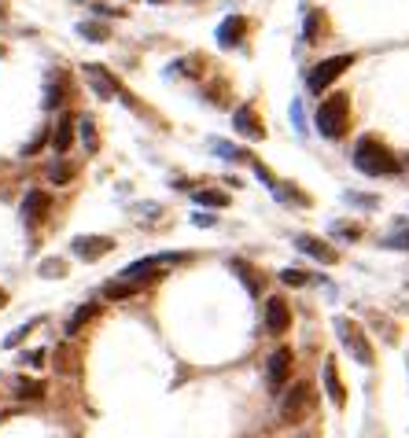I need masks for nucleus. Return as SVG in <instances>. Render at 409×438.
<instances>
[{
  "instance_id": "9",
  "label": "nucleus",
  "mask_w": 409,
  "mask_h": 438,
  "mask_svg": "<svg viewBox=\"0 0 409 438\" xmlns=\"http://www.w3.org/2000/svg\"><path fill=\"white\" fill-rule=\"evenodd\" d=\"M48 207H52L48 192H41V188H30V192H26V199H23V221H26V225H37V221H45Z\"/></svg>"
},
{
  "instance_id": "17",
  "label": "nucleus",
  "mask_w": 409,
  "mask_h": 438,
  "mask_svg": "<svg viewBox=\"0 0 409 438\" xmlns=\"http://www.w3.org/2000/svg\"><path fill=\"white\" fill-rule=\"evenodd\" d=\"M15 398H23V402L45 398V383H41V380H19L15 383Z\"/></svg>"
},
{
  "instance_id": "1",
  "label": "nucleus",
  "mask_w": 409,
  "mask_h": 438,
  "mask_svg": "<svg viewBox=\"0 0 409 438\" xmlns=\"http://www.w3.org/2000/svg\"><path fill=\"white\" fill-rule=\"evenodd\" d=\"M354 166L365 173V177H391V173H398L402 166H398V159L391 155V147L387 144H380L376 137H361L358 144H354Z\"/></svg>"
},
{
  "instance_id": "10",
  "label": "nucleus",
  "mask_w": 409,
  "mask_h": 438,
  "mask_svg": "<svg viewBox=\"0 0 409 438\" xmlns=\"http://www.w3.org/2000/svg\"><path fill=\"white\" fill-rule=\"evenodd\" d=\"M232 129L240 137H247V140H262L266 137V129H262V122H258L254 107H240V111L232 115Z\"/></svg>"
},
{
  "instance_id": "37",
  "label": "nucleus",
  "mask_w": 409,
  "mask_h": 438,
  "mask_svg": "<svg viewBox=\"0 0 409 438\" xmlns=\"http://www.w3.org/2000/svg\"><path fill=\"white\" fill-rule=\"evenodd\" d=\"M152 4H162V0H152Z\"/></svg>"
},
{
  "instance_id": "34",
  "label": "nucleus",
  "mask_w": 409,
  "mask_h": 438,
  "mask_svg": "<svg viewBox=\"0 0 409 438\" xmlns=\"http://www.w3.org/2000/svg\"><path fill=\"white\" fill-rule=\"evenodd\" d=\"M192 221H196V225H203V229H210L214 221H218V217H214V214H196V217H192Z\"/></svg>"
},
{
  "instance_id": "13",
  "label": "nucleus",
  "mask_w": 409,
  "mask_h": 438,
  "mask_svg": "<svg viewBox=\"0 0 409 438\" xmlns=\"http://www.w3.org/2000/svg\"><path fill=\"white\" fill-rule=\"evenodd\" d=\"M295 247L303 251V254H310V258H317V261H325V266H336V261H339V254L328 244L314 239V236H295Z\"/></svg>"
},
{
  "instance_id": "19",
  "label": "nucleus",
  "mask_w": 409,
  "mask_h": 438,
  "mask_svg": "<svg viewBox=\"0 0 409 438\" xmlns=\"http://www.w3.org/2000/svg\"><path fill=\"white\" fill-rule=\"evenodd\" d=\"M192 199H196L200 207H229V195H225V192H214V188L192 192Z\"/></svg>"
},
{
  "instance_id": "24",
  "label": "nucleus",
  "mask_w": 409,
  "mask_h": 438,
  "mask_svg": "<svg viewBox=\"0 0 409 438\" xmlns=\"http://www.w3.org/2000/svg\"><path fill=\"white\" fill-rule=\"evenodd\" d=\"M59 103H63V78H52V81H48V96H45V107H48V111H56Z\"/></svg>"
},
{
  "instance_id": "14",
  "label": "nucleus",
  "mask_w": 409,
  "mask_h": 438,
  "mask_svg": "<svg viewBox=\"0 0 409 438\" xmlns=\"http://www.w3.org/2000/svg\"><path fill=\"white\" fill-rule=\"evenodd\" d=\"M74 118L71 115H63L59 122H56V133H52V147H56V155H67L71 151V144H74Z\"/></svg>"
},
{
  "instance_id": "6",
  "label": "nucleus",
  "mask_w": 409,
  "mask_h": 438,
  "mask_svg": "<svg viewBox=\"0 0 409 438\" xmlns=\"http://www.w3.org/2000/svg\"><path fill=\"white\" fill-rule=\"evenodd\" d=\"M71 251L81 258V261H100L103 254H111L115 251V239L111 236H78Z\"/></svg>"
},
{
  "instance_id": "16",
  "label": "nucleus",
  "mask_w": 409,
  "mask_h": 438,
  "mask_svg": "<svg viewBox=\"0 0 409 438\" xmlns=\"http://www.w3.org/2000/svg\"><path fill=\"white\" fill-rule=\"evenodd\" d=\"M325 390H328V398H332V405H343V402H347V390H343V383H339V372H336V361H328V365H325Z\"/></svg>"
},
{
  "instance_id": "4",
  "label": "nucleus",
  "mask_w": 409,
  "mask_h": 438,
  "mask_svg": "<svg viewBox=\"0 0 409 438\" xmlns=\"http://www.w3.org/2000/svg\"><path fill=\"white\" fill-rule=\"evenodd\" d=\"M336 332H339L343 346L351 350V358H354L358 365H365V368L373 365V346H369V339H365V332H361V328H358L354 320H347V317H336Z\"/></svg>"
},
{
  "instance_id": "30",
  "label": "nucleus",
  "mask_w": 409,
  "mask_h": 438,
  "mask_svg": "<svg viewBox=\"0 0 409 438\" xmlns=\"http://www.w3.org/2000/svg\"><path fill=\"white\" fill-rule=\"evenodd\" d=\"M41 273H45V276H63V261H56V258L41 261Z\"/></svg>"
},
{
  "instance_id": "26",
  "label": "nucleus",
  "mask_w": 409,
  "mask_h": 438,
  "mask_svg": "<svg viewBox=\"0 0 409 438\" xmlns=\"http://www.w3.org/2000/svg\"><path fill=\"white\" fill-rule=\"evenodd\" d=\"M306 280H310V276H306L303 269H284V273H281V283H291V288H303Z\"/></svg>"
},
{
  "instance_id": "3",
  "label": "nucleus",
  "mask_w": 409,
  "mask_h": 438,
  "mask_svg": "<svg viewBox=\"0 0 409 438\" xmlns=\"http://www.w3.org/2000/svg\"><path fill=\"white\" fill-rule=\"evenodd\" d=\"M347 67H354V56H332V59H321L317 67L310 71V78H306L310 93H314V96H321V93H325L336 78L347 74Z\"/></svg>"
},
{
  "instance_id": "35",
  "label": "nucleus",
  "mask_w": 409,
  "mask_h": 438,
  "mask_svg": "<svg viewBox=\"0 0 409 438\" xmlns=\"http://www.w3.org/2000/svg\"><path fill=\"white\" fill-rule=\"evenodd\" d=\"M347 199H351V203H358V207H373L369 195H347Z\"/></svg>"
},
{
  "instance_id": "20",
  "label": "nucleus",
  "mask_w": 409,
  "mask_h": 438,
  "mask_svg": "<svg viewBox=\"0 0 409 438\" xmlns=\"http://www.w3.org/2000/svg\"><path fill=\"white\" fill-rule=\"evenodd\" d=\"M78 133H81V144H85V151H96L100 147V140H96V122L85 115V118H78Z\"/></svg>"
},
{
  "instance_id": "23",
  "label": "nucleus",
  "mask_w": 409,
  "mask_h": 438,
  "mask_svg": "<svg viewBox=\"0 0 409 438\" xmlns=\"http://www.w3.org/2000/svg\"><path fill=\"white\" fill-rule=\"evenodd\" d=\"M317 33H321V15H317V11H310V15H306V23H303V41H306V45H314Z\"/></svg>"
},
{
  "instance_id": "31",
  "label": "nucleus",
  "mask_w": 409,
  "mask_h": 438,
  "mask_svg": "<svg viewBox=\"0 0 409 438\" xmlns=\"http://www.w3.org/2000/svg\"><path fill=\"white\" fill-rule=\"evenodd\" d=\"M383 247H395V251H409V232H398V236H391Z\"/></svg>"
},
{
  "instance_id": "33",
  "label": "nucleus",
  "mask_w": 409,
  "mask_h": 438,
  "mask_svg": "<svg viewBox=\"0 0 409 438\" xmlns=\"http://www.w3.org/2000/svg\"><path fill=\"white\" fill-rule=\"evenodd\" d=\"M336 232H339V236H351V239H358V236H361V229H358V225H336Z\"/></svg>"
},
{
  "instance_id": "32",
  "label": "nucleus",
  "mask_w": 409,
  "mask_h": 438,
  "mask_svg": "<svg viewBox=\"0 0 409 438\" xmlns=\"http://www.w3.org/2000/svg\"><path fill=\"white\" fill-rule=\"evenodd\" d=\"M23 361L33 365V368H41V365H45V350H30V354H23Z\"/></svg>"
},
{
  "instance_id": "7",
  "label": "nucleus",
  "mask_w": 409,
  "mask_h": 438,
  "mask_svg": "<svg viewBox=\"0 0 409 438\" xmlns=\"http://www.w3.org/2000/svg\"><path fill=\"white\" fill-rule=\"evenodd\" d=\"M288 372H291V350L281 346L276 354L269 358V368H266V380H269V390L273 394H281L284 383H288Z\"/></svg>"
},
{
  "instance_id": "28",
  "label": "nucleus",
  "mask_w": 409,
  "mask_h": 438,
  "mask_svg": "<svg viewBox=\"0 0 409 438\" xmlns=\"http://www.w3.org/2000/svg\"><path fill=\"white\" fill-rule=\"evenodd\" d=\"M33 324H37V320H30V324H23V328H19V332H11V335L4 339V346H19V343H23V339L33 332Z\"/></svg>"
},
{
  "instance_id": "12",
  "label": "nucleus",
  "mask_w": 409,
  "mask_h": 438,
  "mask_svg": "<svg viewBox=\"0 0 409 438\" xmlns=\"http://www.w3.org/2000/svg\"><path fill=\"white\" fill-rule=\"evenodd\" d=\"M306 405H310V387L306 383H299V387H291V394L284 398V405H281V416L291 424V420H299V416L306 412Z\"/></svg>"
},
{
  "instance_id": "18",
  "label": "nucleus",
  "mask_w": 409,
  "mask_h": 438,
  "mask_svg": "<svg viewBox=\"0 0 409 438\" xmlns=\"http://www.w3.org/2000/svg\"><path fill=\"white\" fill-rule=\"evenodd\" d=\"M96 313H100V306H81V310H78V313H74V317L67 320V335H78L81 328L89 324V320L96 317Z\"/></svg>"
},
{
  "instance_id": "27",
  "label": "nucleus",
  "mask_w": 409,
  "mask_h": 438,
  "mask_svg": "<svg viewBox=\"0 0 409 438\" xmlns=\"http://www.w3.org/2000/svg\"><path fill=\"white\" fill-rule=\"evenodd\" d=\"M214 151H218L222 159H244L247 151H240V147H232V144H222V140H214Z\"/></svg>"
},
{
  "instance_id": "25",
  "label": "nucleus",
  "mask_w": 409,
  "mask_h": 438,
  "mask_svg": "<svg viewBox=\"0 0 409 438\" xmlns=\"http://www.w3.org/2000/svg\"><path fill=\"white\" fill-rule=\"evenodd\" d=\"M71 177H74V170H71L67 162H56V166L48 170V181H52V184H71Z\"/></svg>"
},
{
  "instance_id": "5",
  "label": "nucleus",
  "mask_w": 409,
  "mask_h": 438,
  "mask_svg": "<svg viewBox=\"0 0 409 438\" xmlns=\"http://www.w3.org/2000/svg\"><path fill=\"white\" fill-rule=\"evenodd\" d=\"M85 81L93 85V93H96L100 100H115V96H122V85L115 81V74H107L100 63H85Z\"/></svg>"
},
{
  "instance_id": "15",
  "label": "nucleus",
  "mask_w": 409,
  "mask_h": 438,
  "mask_svg": "<svg viewBox=\"0 0 409 438\" xmlns=\"http://www.w3.org/2000/svg\"><path fill=\"white\" fill-rule=\"evenodd\" d=\"M137 291H140V283H137V280H125V276L103 283V298H111V302H118V298H133Z\"/></svg>"
},
{
  "instance_id": "21",
  "label": "nucleus",
  "mask_w": 409,
  "mask_h": 438,
  "mask_svg": "<svg viewBox=\"0 0 409 438\" xmlns=\"http://www.w3.org/2000/svg\"><path fill=\"white\" fill-rule=\"evenodd\" d=\"M229 269L247 283V291H251V295H258V280H254V269L247 266V261H229Z\"/></svg>"
},
{
  "instance_id": "8",
  "label": "nucleus",
  "mask_w": 409,
  "mask_h": 438,
  "mask_svg": "<svg viewBox=\"0 0 409 438\" xmlns=\"http://www.w3.org/2000/svg\"><path fill=\"white\" fill-rule=\"evenodd\" d=\"M288 328H291V310H288V302H284V298H269V302H266V332L284 335Z\"/></svg>"
},
{
  "instance_id": "36",
  "label": "nucleus",
  "mask_w": 409,
  "mask_h": 438,
  "mask_svg": "<svg viewBox=\"0 0 409 438\" xmlns=\"http://www.w3.org/2000/svg\"><path fill=\"white\" fill-rule=\"evenodd\" d=\"M4 302H8V295H4V288H0V310H4Z\"/></svg>"
},
{
  "instance_id": "22",
  "label": "nucleus",
  "mask_w": 409,
  "mask_h": 438,
  "mask_svg": "<svg viewBox=\"0 0 409 438\" xmlns=\"http://www.w3.org/2000/svg\"><path fill=\"white\" fill-rule=\"evenodd\" d=\"M78 33H81L85 41H107V37H111L103 23H78Z\"/></svg>"
},
{
  "instance_id": "29",
  "label": "nucleus",
  "mask_w": 409,
  "mask_h": 438,
  "mask_svg": "<svg viewBox=\"0 0 409 438\" xmlns=\"http://www.w3.org/2000/svg\"><path fill=\"white\" fill-rule=\"evenodd\" d=\"M45 140H48V133H45V129H41V133H37V137H33V140H30V144L23 147V159L37 155V147H45Z\"/></svg>"
},
{
  "instance_id": "11",
  "label": "nucleus",
  "mask_w": 409,
  "mask_h": 438,
  "mask_svg": "<svg viewBox=\"0 0 409 438\" xmlns=\"http://www.w3.org/2000/svg\"><path fill=\"white\" fill-rule=\"evenodd\" d=\"M244 33H247V19L244 15H229L225 23L218 26V45L222 48H236L244 41Z\"/></svg>"
},
{
  "instance_id": "38",
  "label": "nucleus",
  "mask_w": 409,
  "mask_h": 438,
  "mask_svg": "<svg viewBox=\"0 0 409 438\" xmlns=\"http://www.w3.org/2000/svg\"><path fill=\"white\" fill-rule=\"evenodd\" d=\"M0 56H4V48H0Z\"/></svg>"
},
{
  "instance_id": "2",
  "label": "nucleus",
  "mask_w": 409,
  "mask_h": 438,
  "mask_svg": "<svg viewBox=\"0 0 409 438\" xmlns=\"http://www.w3.org/2000/svg\"><path fill=\"white\" fill-rule=\"evenodd\" d=\"M314 125L321 137L328 140H339L351 125V93H332L328 100L317 103V115H314Z\"/></svg>"
}]
</instances>
